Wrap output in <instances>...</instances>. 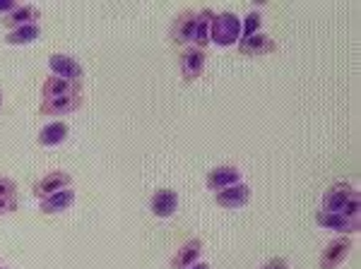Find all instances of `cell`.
Instances as JSON below:
<instances>
[{
    "label": "cell",
    "instance_id": "obj_1",
    "mask_svg": "<svg viewBox=\"0 0 361 269\" xmlns=\"http://www.w3.org/2000/svg\"><path fill=\"white\" fill-rule=\"evenodd\" d=\"M209 41L217 46H234L241 41V20L234 13H214L209 27Z\"/></svg>",
    "mask_w": 361,
    "mask_h": 269
},
{
    "label": "cell",
    "instance_id": "obj_2",
    "mask_svg": "<svg viewBox=\"0 0 361 269\" xmlns=\"http://www.w3.org/2000/svg\"><path fill=\"white\" fill-rule=\"evenodd\" d=\"M195 10H180L171 22V41L176 46H193V34H195Z\"/></svg>",
    "mask_w": 361,
    "mask_h": 269
},
{
    "label": "cell",
    "instance_id": "obj_3",
    "mask_svg": "<svg viewBox=\"0 0 361 269\" xmlns=\"http://www.w3.org/2000/svg\"><path fill=\"white\" fill-rule=\"evenodd\" d=\"M352 253V238L340 236L335 241H330L325 245V250L320 253V267L323 269H335L347 260V255Z\"/></svg>",
    "mask_w": 361,
    "mask_h": 269
},
{
    "label": "cell",
    "instance_id": "obj_4",
    "mask_svg": "<svg viewBox=\"0 0 361 269\" xmlns=\"http://www.w3.org/2000/svg\"><path fill=\"white\" fill-rule=\"evenodd\" d=\"M202 70H205V51L195 49V46L183 49V54H180V75H183V80H197L202 75Z\"/></svg>",
    "mask_w": 361,
    "mask_h": 269
},
{
    "label": "cell",
    "instance_id": "obj_5",
    "mask_svg": "<svg viewBox=\"0 0 361 269\" xmlns=\"http://www.w3.org/2000/svg\"><path fill=\"white\" fill-rule=\"evenodd\" d=\"M82 106V94H73V96H58V99H44L42 106H39V115H66L73 113Z\"/></svg>",
    "mask_w": 361,
    "mask_h": 269
},
{
    "label": "cell",
    "instance_id": "obj_6",
    "mask_svg": "<svg viewBox=\"0 0 361 269\" xmlns=\"http://www.w3.org/2000/svg\"><path fill=\"white\" fill-rule=\"evenodd\" d=\"M49 68L56 77H63V80H73V82H80L82 80V65L75 61L73 56H66V54H54L49 58Z\"/></svg>",
    "mask_w": 361,
    "mask_h": 269
},
{
    "label": "cell",
    "instance_id": "obj_7",
    "mask_svg": "<svg viewBox=\"0 0 361 269\" xmlns=\"http://www.w3.org/2000/svg\"><path fill=\"white\" fill-rule=\"evenodd\" d=\"M275 51H277V41L260 32L238 41V54L241 56H270V54H275Z\"/></svg>",
    "mask_w": 361,
    "mask_h": 269
},
{
    "label": "cell",
    "instance_id": "obj_8",
    "mask_svg": "<svg viewBox=\"0 0 361 269\" xmlns=\"http://www.w3.org/2000/svg\"><path fill=\"white\" fill-rule=\"evenodd\" d=\"M214 202L224 209H238V207H246L250 202V185L246 183H236L231 188H224L214 195Z\"/></svg>",
    "mask_w": 361,
    "mask_h": 269
},
{
    "label": "cell",
    "instance_id": "obj_9",
    "mask_svg": "<svg viewBox=\"0 0 361 269\" xmlns=\"http://www.w3.org/2000/svg\"><path fill=\"white\" fill-rule=\"evenodd\" d=\"M42 94L44 99L82 94V82H73V80H63V77H56V75H49L42 87Z\"/></svg>",
    "mask_w": 361,
    "mask_h": 269
},
{
    "label": "cell",
    "instance_id": "obj_10",
    "mask_svg": "<svg viewBox=\"0 0 361 269\" xmlns=\"http://www.w3.org/2000/svg\"><path fill=\"white\" fill-rule=\"evenodd\" d=\"M354 195H359L357 190L352 188L349 183H335L325 190L323 195V212H340L345 204L352 200Z\"/></svg>",
    "mask_w": 361,
    "mask_h": 269
},
{
    "label": "cell",
    "instance_id": "obj_11",
    "mask_svg": "<svg viewBox=\"0 0 361 269\" xmlns=\"http://www.w3.org/2000/svg\"><path fill=\"white\" fill-rule=\"evenodd\" d=\"M316 224L335 233H345V236L359 231V219H347V216H342L337 212H323V209L316 214Z\"/></svg>",
    "mask_w": 361,
    "mask_h": 269
},
{
    "label": "cell",
    "instance_id": "obj_12",
    "mask_svg": "<svg viewBox=\"0 0 361 269\" xmlns=\"http://www.w3.org/2000/svg\"><path fill=\"white\" fill-rule=\"evenodd\" d=\"M39 20H42V13H39V8H34V5H17L10 15H5L3 20H0V25L5 29H20V27H27V25H39Z\"/></svg>",
    "mask_w": 361,
    "mask_h": 269
},
{
    "label": "cell",
    "instance_id": "obj_13",
    "mask_svg": "<svg viewBox=\"0 0 361 269\" xmlns=\"http://www.w3.org/2000/svg\"><path fill=\"white\" fill-rule=\"evenodd\" d=\"M70 183H73V175H70V173L51 171V173H46L37 185H34V195H37L39 200H44V197L54 195V192H58V190L70 188Z\"/></svg>",
    "mask_w": 361,
    "mask_h": 269
},
{
    "label": "cell",
    "instance_id": "obj_14",
    "mask_svg": "<svg viewBox=\"0 0 361 269\" xmlns=\"http://www.w3.org/2000/svg\"><path fill=\"white\" fill-rule=\"evenodd\" d=\"M149 207H152L154 216H159V219H169V216L178 209V192L171 190V188L154 190L152 200H149Z\"/></svg>",
    "mask_w": 361,
    "mask_h": 269
},
{
    "label": "cell",
    "instance_id": "obj_15",
    "mask_svg": "<svg viewBox=\"0 0 361 269\" xmlns=\"http://www.w3.org/2000/svg\"><path fill=\"white\" fill-rule=\"evenodd\" d=\"M236 183H241V171H238L236 166H217V168H212L205 178V185L214 192L231 188V185H236Z\"/></svg>",
    "mask_w": 361,
    "mask_h": 269
},
{
    "label": "cell",
    "instance_id": "obj_16",
    "mask_svg": "<svg viewBox=\"0 0 361 269\" xmlns=\"http://www.w3.org/2000/svg\"><path fill=\"white\" fill-rule=\"evenodd\" d=\"M75 200H78V192H75L73 188H63V190H58L54 192V195H49V197H44L42 200V212L44 214H61V212H68L70 207L75 204Z\"/></svg>",
    "mask_w": 361,
    "mask_h": 269
},
{
    "label": "cell",
    "instance_id": "obj_17",
    "mask_svg": "<svg viewBox=\"0 0 361 269\" xmlns=\"http://www.w3.org/2000/svg\"><path fill=\"white\" fill-rule=\"evenodd\" d=\"M202 253V241L200 238H190L185 241L171 257V269H188L197 262V257Z\"/></svg>",
    "mask_w": 361,
    "mask_h": 269
},
{
    "label": "cell",
    "instance_id": "obj_18",
    "mask_svg": "<svg viewBox=\"0 0 361 269\" xmlns=\"http://www.w3.org/2000/svg\"><path fill=\"white\" fill-rule=\"evenodd\" d=\"M68 132H70L68 123L54 120L46 127H42V132H39V144H42V147H58V144H63L68 139Z\"/></svg>",
    "mask_w": 361,
    "mask_h": 269
},
{
    "label": "cell",
    "instance_id": "obj_19",
    "mask_svg": "<svg viewBox=\"0 0 361 269\" xmlns=\"http://www.w3.org/2000/svg\"><path fill=\"white\" fill-rule=\"evenodd\" d=\"M214 13L209 8L197 10V20H195V34H193V46L195 49L205 51L209 46V27H212Z\"/></svg>",
    "mask_w": 361,
    "mask_h": 269
},
{
    "label": "cell",
    "instance_id": "obj_20",
    "mask_svg": "<svg viewBox=\"0 0 361 269\" xmlns=\"http://www.w3.org/2000/svg\"><path fill=\"white\" fill-rule=\"evenodd\" d=\"M39 34H42V27H39V25H27V27H20V29H13V32H8V37H5V44H10V46H27V44H32V41H37Z\"/></svg>",
    "mask_w": 361,
    "mask_h": 269
},
{
    "label": "cell",
    "instance_id": "obj_21",
    "mask_svg": "<svg viewBox=\"0 0 361 269\" xmlns=\"http://www.w3.org/2000/svg\"><path fill=\"white\" fill-rule=\"evenodd\" d=\"M260 25H263V17H260V13H248L246 20L241 22V39H248V37H253V34H258Z\"/></svg>",
    "mask_w": 361,
    "mask_h": 269
},
{
    "label": "cell",
    "instance_id": "obj_22",
    "mask_svg": "<svg viewBox=\"0 0 361 269\" xmlns=\"http://www.w3.org/2000/svg\"><path fill=\"white\" fill-rule=\"evenodd\" d=\"M359 212H361V200H359V195H354L352 200H349L337 214L347 216V219H359Z\"/></svg>",
    "mask_w": 361,
    "mask_h": 269
},
{
    "label": "cell",
    "instance_id": "obj_23",
    "mask_svg": "<svg viewBox=\"0 0 361 269\" xmlns=\"http://www.w3.org/2000/svg\"><path fill=\"white\" fill-rule=\"evenodd\" d=\"M17 190L15 180L13 178H5V175H0V197H13Z\"/></svg>",
    "mask_w": 361,
    "mask_h": 269
},
{
    "label": "cell",
    "instance_id": "obj_24",
    "mask_svg": "<svg viewBox=\"0 0 361 269\" xmlns=\"http://www.w3.org/2000/svg\"><path fill=\"white\" fill-rule=\"evenodd\" d=\"M17 209V200L15 195L13 197H0V214H10Z\"/></svg>",
    "mask_w": 361,
    "mask_h": 269
},
{
    "label": "cell",
    "instance_id": "obj_25",
    "mask_svg": "<svg viewBox=\"0 0 361 269\" xmlns=\"http://www.w3.org/2000/svg\"><path fill=\"white\" fill-rule=\"evenodd\" d=\"M260 269H289L287 262L282 260V257H275V260H270V262H265Z\"/></svg>",
    "mask_w": 361,
    "mask_h": 269
},
{
    "label": "cell",
    "instance_id": "obj_26",
    "mask_svg": "<svg viewBox=\"0 0 361 269\" xmlns=\"http://www.w3.org/2000/svg\"><path fill=\"white\" fill-rule=\"evenodd\" d=\"M15 8H17V3H15V0H0V13H3V17L13 13Z\"/></svg>",
    "mask_w": 361,
    "mask_h": 269
},
{
    "label": "cell",
    "instance_id": "obj_27",
    "mask_svg": "<svg viewBox=\"0 0 361 269\" xmlns=\"http://www.w3.org/2000/svg\"><path fill=\"white\" fill-rule=\"evenodd\" d=\"M188 269H209V265H207V262H195V265L188 267Z\"/></svg>",
    "mask_w": 361,
    "mask_h": 269
},
{
    "label": "cell",
    "instance_id": "obj_28",
    "mask_svg": "<svg viewBox=\"0 0 361 269\" xmlns=\"http://www.w3.org/2000/svg\"><path fill=\"white\" fill-rule=\"evenodd\" d=\"M0 106H3V89H0Z\"/></svg>",
    "mask_w": 361,
    "mask_h": 269
},
{
    "label": "cell",
    "instance_id": "obj_29",
    "mask_svg": "<svg viewBox=\"0 0 361 269\" xmlns=\"http://www.w3.org/2000/svg\"><path fill=\"white\" fill-rule=\"evenodd\" d=\"M0 269H3V267H0Z\"/></svg>",
    "mask_w": 361,
    "mask_h": 269
}]
</instances>
